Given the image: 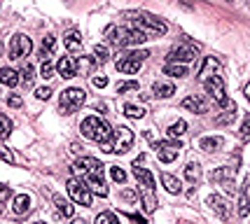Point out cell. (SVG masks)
<instances>
[{
  "instance_id": "6da1fadb",
  "label": "cell",
  "mask_w": 250,
  "mask_h": 224,
  "mask_svg": "<svg viewBox=\"0 0 250 224\" xmlns=\"http://www.w3.org/2000/svg\"><path fill=\"white\" fill-rule=\"evenodd\" d=\"M106 38L115 47H136V45H143L147 40V35H143L141 30H136L131 26H115V24H110L106 28Z\"/></svg>"
},
{
  "instance_id": "7a4b0ae2",
  "label": "cell",
  "mask_w": 250,
  "mask_h": 224,
  "mask_svg": "<svg viewBox=\"0 0 250 224\" xmlns=\"http://www.w3.org/2000/svg\"><path fill=\"white\" fill-rule=\"evenodd\" d=\"M82 135L89 138V140H94V143H101L103 149L110 152V138H112V131H110V126H108L101 117L92 115V117L84 119V121H82Z\"/></svg>"
},
{
  "instance_id": "3957f363",
  "label": "cell",
  "mask_w": 250,
  "mask_h": 224,
  "mask_svg": "<svg viewBox=\"0 0 250 224\" xmlns=\"http://www.w3.org/2000/svg\"><path fill=\"white\" fill-rule=\"evenodd\" d=\"M126 16H129V26L141 30L143 35H164L169 30L164 21H159V19H155V16H150L145 12H131Z\"/></svg>"
},
{
  "instance_id": "277c9868",
  "label": "cell",
  "mask_w": 250,
  "mask_h": 224,
  "mask_svg": "<svg viewBox=\"0 0 250 224\" xmlns=\"http://www.w3.org/2000/svg\"><path fill=\"white\" fill-rule=\"evenodd\" d=\"M103 164L98 159H92V157H84L73 164V173L75 175H82L87 182H103Z\"/></svg>"
},
{
  "instance_id": "5b68a950",
  "label": "cell",
  "mask_w": 250,
  "mask_h": 224,
  "mask_svg": "<svg viewBox=\"0 0 250 224\" xmlns=\"http://www.w3.org/2000/svg\"><path fill=\"white\" fill-rule=\"evenodd\" d=\"M84 101H87V91L84 89H78V87L66 89L61 93V112L63 115H73L78 107L84 105Z\"/></svg>"
},
{
  "instance_id": "8992f818",
  "label": "cell",
  "mask_w": 250,
  "mask_h": 224,
  "mask_svg": "<svg viewBox=\"0 0 250 224\" xmlns=\"http://www.w3.org/2000/svg\"><path fill=\"white\" fill-rule=\"evenodd\" d=\"M68 187V194H70V198L75 201V203H79V206H84V208H89L92 206V192H89V187L84 185L82 180H78V178H70L66 182Z\"/></svg>"
},
{
  "instance_id": "52a82bcc",
  "label": "cell",
  "mask_w": 250,
  "mask_h": 224,
  "mask_svg": "<svg viewBox=\"0 0 250 224\" xmlns=\"http://www.w3.org/2000/svg\"><path fill=\"white\" fill-rule=\"evenodd\" d=\"M199 54V47L197 45H192V42H183V45H178V47H173L171 52H169V63H178V66H183L187 61H194Z\"/></svg>"
},
{
  "instance_id": "ba28073f",
  "label": "cell",
  "mask_w": 250,
  "mask_h": 224,
  "mask_svg": "<svg viewBox=\"0 0 250 224\" xmlns=\"http://www.w3.org/2000/svg\"><path fill=\"white\" fill-rule=\"evenodd\" d=\"M203 89H206V93H211L213 101H215L218 105L229 107V98H227V93H224V82L220 75H211V77L203 82Z\"/></svg>"
},
{
  "instance_id": "9c48e42d",
  "label": "cell",
  "mask_w": 250,
  "mask_h": 224,
  "mask_svg": "<svg viewBox=\"0 0 250 224\" xmlns=\"http://www.w3.org/2000/svg\"><path fill=\"white\" fill-rule=\"evenodd\" d=\"M133 145V131L126 129V126H119L117 131H112V143H110V152H117V154H124L129 152Z\"/></svg>"
},
{
  "instance_id": "30bf717a",
  "label": "cell",
  "mask_w": 250,
  "mask_h": 224,
  "mask_svg": "<svg viewBox=\"0 0 250 224\" xmlns=\"http://www.w3.org/2000/svg\"><path fill=\"white\" fill-rule=\"evenodd\" d=\"M33 52V42L28 35L24 33H16L12 38V45H10V59H24Z\"/></svg>"
},
{
  "instance_id": "8fae6325",
  "label": "cell",
  "mask_w": 250,
  "mask_h": 224,
  "mask_svg": "<svg viewBox=\"0 0 250 224\" xmlns=\"http://www.w3.org/2000/svg\"><path fill=\"white\" fill-rule=\"evenodd\" d=\"M178 140H166V143H155V149H159V161L161 164H171L178 159V149H180Z\"/></svg>"
},
{
  "instance_id": "7c38bea8",
  "label": "cell",
  "mask_w": 250,
  "mask_h": 224,
  "mask_svg": "<svg viewBox=\"0 0 250 224\" xmlns=\"http://www.w3.org/2000/svg\"><path fill=\"white\" fill-rule=\"evenodd\" d=\"M208 206H211V210L220 217V220H229V206H227V201H224L220 194H213V196H208V201H206Z\"/></svg>"
},
{
  "instance_id": "4fadbf2b",
  "label": "cell",
  "mask_w": 250,
  "mask_h": 224,
  "mask_svg": "<svg viewBox=\"0 0 250 224\" xmlns=\"http://www.w3.org/2000/svg\"><path fill=\"white\" fill-rule=\"evenodd\" d=\"M133 175H136V180L141 182V187H145V189H155V175L147 171V168H143L138 161H133Z\"/></svg>"
},
{
  "instance_id": "5bb4252c",
  "label": "cell",
  "mask_w": 250,
  "mask_h": 224,
  "mask_svg": "<svg viewBox=\"0 0 250 224\" xmlns=\"http://www.w3.org/2000/svg\"><path fill=\"white\" fill-rule=\"evenodd\" d=\"M183 107L189 110V112H194V115H206L208 112V103L201 96H187L183 101Z\"/></svg>"
},
{
  "instance_id": "9a60e30c",
  "label": "cell",
  "mask_w": 250,
  "mask_h": 224,
  "mask_svg": "<svg viewBox=\"0 0 250 224\" xmlns=\"http://www.w3.org/2000/svg\"><path fill=\"white\" fill-rule=\"evenodd\" d=\"M56 70H59V75H61V77H66V79H70V77H75V75H78L75 61H73L70 56H61V61L56 63Z\"/></svg>"
},
{
  "instance_id": "2e32d148",
  "label": "cell",
  "mask_w": 250,
  "mask_h": 224,
  "mask_svg": "<svg viewBox=\"0 0 250 224\" xmlns=\"http://www.w3.org/2000/svg\"><path fill=\"white\" fill-rule=\"evenodd\" d=\"M115 66H117L119 73H124V75H133V73H138V70H141L143 63H141V61H133V59H129V56H124V59H119Z\"/></svg>"
},
{
  "instance_id": "e0dca14e",
  "label": "cell",
  "mask_w": 250,
  "mask_h": 224,
  "mask_svg": "<svg viewBox=\"0 0 250 224\" xmlns=\"http://www.w3.org/2000/svg\"><path fill=\"white\" fill-rule=\"evenodd\" d=\"M54 206L59 208V212H61L63 217H73V215H75V206H73L68 198L61 196V194H54Z\"/></svg>"
},
{
  "instance_id": "ac0fdd59",
  "label": "cell",
  "mask_w": 250,
  "mask_h": 224,
  "mask_svg": "<svg viewBox=\"0 0 250 224\" xmlns=\"http://www.w3.org/2000/svg\"><path fill=\"white\" fill-rule=\"evenodd\" d=\"M12 210L16 212V215H26V212L31 210V196H28V194H16L12 201Z\"/></svg>"
},
{
  "instance_id": "d6986e66",
  "label": "cell",
  "mask_w": 250,
  "mask_h": 224,
  "mask_svg": "<svg viewBox=\"0 0 250 224\" xmlns=\"http://www.w3.org/2000/svg\"><path fill=\"white\" fill-rule=\"evenodd\" d=\"M222 138L220 135H206V138H201L199 140V147L203 149V152H215V149H220L222 147Z\"/></svg>"
},
{
  "instance_id": "ffe728a7",
  "label": "cell",
  "mask_w": 250,
  "mask_h": 224,
  "mask_svg": "<svg viewBox=\"0 0 250 224\" xmlns=\"http://www.w3.org/2000/svg\"><path fill=\"white\" fill-rule=\"evenodd\" d=\"M141 198H143V208L145 212H155L157 210V196H155V189H141Z\"/></svg>"
},
{
  "instance_id": "44dd1931",
  "label": "cell",
  "mask_w": 250,
  "mask_h": 224,
  "mask_svg": "<svg viewBox=\"0 0 250 224\" xmlns=\"http://www.w3.org/2000/svg\"><path fill=\"white\" fill-rule=\"evenodd\" d=\"M161 185L166 187V192H169V194H180V192H183L180 180H178V178H173L171 173H164V175H161Z\"/></svg>"
},
{
  "instance_id": "7402d4cb",
  "label": "cell",
  "mask_w": 250,
  "mask_h": 224,
  "mask_svg": "<svg viewBox=\"0 0 250 224\" xmlns=\"http://www.w3.org/2000/svg\"><path fill=\"white\" fill-rule=\"evenodd\" d=\"M63 45H66L68 52H78V49H82V35L78 30H70L66 35V40H63Z\"/></svg>"
},
{
  "instance_id": "603a6c76",
  "label": "cell",
  "mask_w": 250,
  "mask_h": 224,
  "mask_svg": "<svg viewBox=\"0 0 250 224\" xmlns=\"http://www.w3.org/2000/svg\"><path fill=\"white\" fill-rule=\"evenodd\" d=\"M0 82H2L5 87H16V84H19L16 70H12V68H0Z\"/></svg>"
},
{
  "instance_id": "cb8c5ba5",
  "label": "cell",
  "mask_w": 250,
  "mask_h": 224,
  "mask_svg": "<svg viewBox=\"0 0 250 224\" xmlns=\"http://www.w3.org/2000/svg\"><path fill=\"white\" fill-rule=\"evenodd\" d=\"M213 182H234V168H218V171H213L211 175Z\"/></svg>"
},
{
  "instance_id": "d4e9b609",
  "label": "cell",
  "mask_w": 250,
  "mask_h": 224,
  "mask_svg": "<svg viewBox=\"0 0 250 224\" xmlns=\"http://www.w3.org/2000/svg\"><path fill=\"white\" fill-rule=\"evenodd\" d=\"M185 178H187L189 182H194V185L201 180V166H199L197 161H189V164L185 166Z\"/></svg>"
},
{
  "instance_id": "484cf974",
  "label": "cell",
  "mask_w": 250,
  "mask_h": 224,
  "mask_svg": "<svg viewBox=\"0 0 250 224\" xmlns=\"http://www.w3.org/2000/svg\"><path fill=\"white\" fill-rule=\"evenodd\" d=\"M152 91L157 98H169L175 93V87L173 84H164V82H155V87H152Z\"/></svg>"
},
{
  "instance_id": "4316f807",
  "label": "cell",
  "mask_w": 250,
  "mask_h": 224,
  "mask_svg": "<svg viewBox=\"0 0 250 224\" xmlns=\"http://www.w3.org/2000/svg\"><path fill=\"white\" fill-rule=\"evenodd\" d=\"M164 75H169V77H187L189 73H187V68H185V66H178V63H166V66H164Z\"/></svg>"
},
{
  "instance_id": "83f0119b",
  "label": "cell",
  "mask_w": 250,
  "mask_h": 224,
  "mask_svg": "<svg viewBox=\"0 0 250 224\" xmlns=\"http://www.w3.org/2000/svg\"><path fill=\"white\" fill-rule=\"evenodd\" d=\"M54 45H56V38H54V35H47V38L42 40V49H40V59H42V61H49Z\"/></svg>"
},
{
  "instance_id": "f1b7e54d",
  "label": "cell",
  "mask_w": 250,
  "mask_h": 224,
  "mask_svg": "<svg viewBox=\"0 0 250 224\" xmlns=\"http://www.w3.org/2000/svg\"><path fill=\"white\" fill-rule=\"evenodd\" d=\"M218 68H220V61H218V59H213V56H208V59L203 61V66L199 68V73H197V75H201V77H203V75H208V73H213V70H218Z\"/></svg>"
},
{
  "instance_id": "f546056e",
  "label": "cell",
  "mask_w": 250,
  "mask_h": 224,
  "mask_svg": "<svg viewBox=\"0 0 250 224\" xmlns=\"http://www.w3.org/2000/svg\"><path fill=\"white\" fill-rule=\"evenodd\" d=\"M110 59V52H108L106 45H96L94 47V63H106Z\"/></svg>"
},
{
  "instance_id": "4dcf8cb0",
  "label": "cell",
  "mask_w": 250,
  "mask_h": 224,
  "mask_svg": "<svg viewBox=\"0 0 250 224\" xmlns=\"http://www.w3.org/2000/svg\"><path fill=\"white\" fill-rule=\"evenodd\" d=\"M33 77H35V68L31 66V63H24V68H21V77H19V82H24L26 87H31V84H33Z\"/></svg>"
},
{
  "instance_id": "1f68e13d",
  "label": "cell",
  "mask_w": 250,
  "mask_h": 224,
  "mask_svg": "<svg viewBox=\"0 0 250 224\" xmlns=\"http://www.w3.org/2000/svg\"><path fill=\"white\" fill-rule=\"evenodd\" d=\"M187 131V121H185V119H178V121H175V124H171V126H169V135H171L173 140H175V138H178V135H183V133Z\"/></svg>"
},
{
  "instance_id": "d6a6232c",
  "label": "cell",
  "mask_w": 250,
  "mask_h": 224,
  "mask_svg": "<svg viewBox=\"0 0 250 224\" xmlns=\"http://www.w3.org/2000/svg\"><path fill=\"white\" fill-rule=\"evenodd\" d=\"M124 115L131 117V119H141L145 115V110L138 105H133V103H126V105H124Z\"/></svg>"
},
{
  "instance_id": "836d02e7",
  "label": "cell",
  "mask_w": 250,
  "mask_h": 224,
  "mask_svg": "<svg viewBox=\"0 0 250 224\" xmlns=\"http://www.w3.org/2000/svg\"><path fill=\"white\" fill-rule=\"evenodd\" d=\"M96 224H119V220L112 212H101V215H96Z\"/></svg>"
},
{
  "instance_id": "e575fe53",
  "label": "cell",
  "mask_w": 250,
  "mask_h": 224,
  "mask_svg": "<svg viewBox=\"0 0 250 224\" xmlns=\"http://www.w3.org/2000/svg\"><path fill=\"white\" fill-rule=\"evenodd\" d=\"M110 178H112L115 182H119V185H122V182H126V173L122 171L119 166H112V168H110Z\"/></svg>"
},
{
  "instance_id": "d590c367",
  "label": "cell",
  "mask_w": 250,
  "mask_h": 224,
  "mask_svg": "<svg viewBox=\"0 0 250 224\" xmlns=\"http://www.w3.org/2000/svg\"><path fill=\"white\" fill-rule=\"evenodd\" d=\"M10 129H12V121L5 117V115H0V138L10 135Z\"/></svg>"
},
{
  "instance_id": "8d00e7d4",
  "label": "cell",
  "mask_w": 250,
  "mask_h": 224,
  "mask_svg": "<svg viewBox=\"0 0 250 224\" xmlns=\"http://www.w3.org/2000/svg\"><path fill=\"white\" fill-rule=\"evenodd\" d=\"M238 212H241V217H246L248 215V198H246V185L241 189V203H238Z\"/></svg>"
},
{
  "instance_id": "74e56055",
  "label": "cell",
  "mask_w": 250,
  "mask_h": 224,
  "mask_svg": "<svg viewBox=\"0 0 250 224\" xmlns=\"http://www.w3.org/2000/svg\"><path fill=\"white\" fill-rule=\"evenodd\" d=\"M40 75H42L45 79L54 77V66L49 63V61H42V68H40Z\"/></svg>"
},
{
  "instance_id": "f35d334b",
  "label": "cell",
  "mask_w": 250,
  "mask_h": 224,
  "mask_svg": "<svg viewBox=\"0 0 250 224\" xmlns=\"http://www.w3.org/2000/svg\"><path fill=\"white\" fill-rule=\"evenodd\" d=\"M0 157L5 159L7 164H14V161H16V159H14V154H12V149H10L7 145H0Z\"/></svg>"
},
{
  "instance_id": "ab89813d",
  "label": "cell",
  "mask_w": 250,
  "mask_h": 224,
  "mask_svg": "<svg viewBox=\"0 0 250 224\" xmlns=\"http://www.w3.org/2000/svg\"><path fill=\"white\" fill-rule=\"evenodd\" d=\"M21 103H24V98H21L19 93H10V96H7V105L10 107H21Z\"/></svg>"
},
{
  "instance_id": "60d3db41",
  "label": "cell",
  "mask_w": 250,
  "mask_h": 224,
  "mask_svg": "<svg viewBox=\"0 0 250 224\" xmlns=\"http://www.w3.org/2000/svg\"><path fill=\"white\" fill-rule=\"evenodd\" d=\"M133 89H138V82H124V84H119L117 87V93H126V91H133Z\"/></svg>"
},
{
  "instance_id": "b9f144b4",
  "label": "cell",
  "mask_w": 250,
  "mask_h": 224,
  "mask_svg": "<svg viewBox=\"0 0 250 224\" xmlns=\"http://www.w3.org/2000/svg\"><path fill=\"white\" fill-rule=\"evenodd\" d=\"M234 117H236V115H234V110H232V112H224L222 117L215 119V124H218V126H222V124H229V121H234Z\"/></svg>"
},
{
  "instance_id": "7bdbcfd3",
  "label": "cell",
  "mask_w": 250,
  "mask_h": 224,
  "mask_svg": "<svg viewBox=\"0 0 250 224\" xmlns=\"http://www.w3.org/2000/svg\"><path fill=\"white\" fill-rule=\"evenodd\" d=\"M250 135V117L243 119V126H241V140H248Z\"/></svg>"
},
{
  "instance_id": "ee69618b",
  "label": "cell",
  "mask_w": 250,
  "mask_h": 224,
  "mask_svg": "<svg viewBox=\"0 0 250 224\" xmlns=\"http://www.w3.org/2000/svg\"><path fill=\"white\" fill-rule=\"evenodd\" d=\"M10 196H12V189H10L7 185H2V182H0V203H2V201H7Z\"/></svg>"
},
{
  "instance_id": "f6af8a7d",
  "label": "cell",
  "mask_w": 250,
  "mask_h": 224,
  "mask_svg": "<svg viewBox=\"0 0 250 224\" xmlns=\"http://www.w3.org/2000/svg\"><path fill=\"white\" fill-rule=\"evenodd\" d=\"M92 82H94V87H98V89L108 87V77H106V75H96V77H94Z\"/></svg>"
},
{
  "instance_id": "bcb514c9",
  "label": "cell",
  "mask_w": 250,
  "mask_h": 224,
  "mask_svg": "<svg viewBox=\"0 0 250 224\" xmlns=\"http://www.w3.org/2000/svg\"><path fill=\"white\" fill-rule=\"evenodd\" d=\"M35 96H38L40 101H47V98L52 96V89H49V87H42V89H38V91H35Z\"/></svg>"
},
{
  "instance_id": "7dc6e473",
  "label": "cell",
  "mask_w": 250,
  "mask_h": 224,
  "mask_svg": "<svg viewBox=\"0 0 250 224\" xmlns=\"http://www.w3.org/2000/svg\"><path fill=\"white\" fill-rule=\"evenodd\" d=\"M122 198H124V201H136V198H138V194H136V192H131V189H126V192L122 194Z\"/></svg>"
},
{
  "instance_id": "c3c4849f",
  "label": "cell",
  "mask_w": 250,
  "mask_h": 224,
  "mask_svg": "<svg viewBox=\"0 0 250 224\" xmlns=\"http://www.w3.org/2000/svg\"><path fill=\"white\" fill-rule=\"evenodd\" d=\"M73 224H89L87 220H73Z\"/></svg>"
},
{
  "instance_id": "681fc988",
  "label": "cell",
  "mask_w": 250,
  "mask_h": 224,
  "mask_svg": "<svg viewBox=\"0 0 250 224\" xmlns=\"http://www.w3.org/2000/svg\"><path fill=\"white\" fill-rule=\"evenodd\" d=\"M2 49H5V47H2V40H0V56H2Z\"/></svg>"
},
{
  "instance_id": "f907efd6",
  "label": "cell",
  "mask_w": 250,
  "mask_h": 224,
  "mask_svg": "<svg viewBox=\"0 0 250 224\" xmlns=\"http://www.w3.org/2000/svg\"><path fill=\"white\" fill-rule=\"evenodd\" d=\"M2 212H5V206H2V203H0V215H2Z\"/></svg>"
},
{
  "instance_id": "816d5d0a",
  "label": "cell",
  "mask_w": 250,
  "mask_h": 224,
  "mask_svg": "<svg viewBox=\"0 0 250 224\" xmlns=\"http://www.w3.org/2000/svg\"><path fill=\"white\" fill-rule=\"evenodd\" d=\"M35 224H45V222H35Z\"/></svg>"
}]
</instances>
